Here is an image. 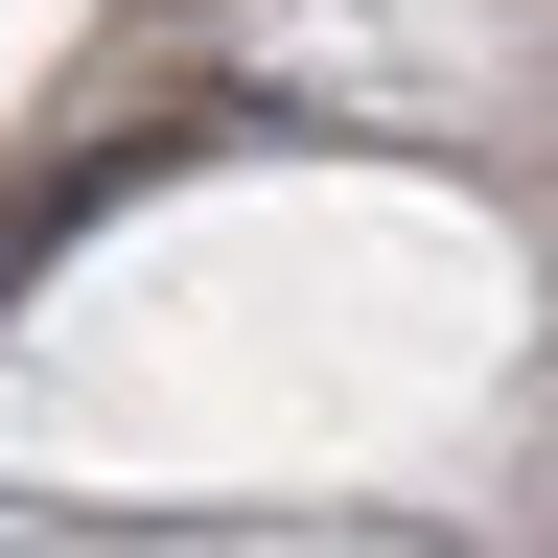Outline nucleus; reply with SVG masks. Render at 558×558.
Returning a JSON list of instances; mask_svg holds the SVG:
<instances>
[{
	"label": "nucleus",
	"instance_id": "nucleus-1",
	"mask_svg": "<svg viewBox=\"0 0 558 558\" xmlns=\"http://www.w3.org/2000/svg\"><path fill=\"white\" fill-rule=\"evenodd\" d=\"M186 140H209V94H140L117 140H47V163H0V279H24L47 233H94V209H117V186H163V163H186Z\"/></svg>",
	"mask_w": 558,
	"mask_h": 558
}]
</instances>
